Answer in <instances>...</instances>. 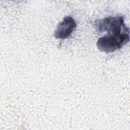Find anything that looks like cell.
I'll use <instances>...</instances> for the list:
<instances>
[{
	"instance_id": "1",
	"label": "cell",
	"mask_w": 130,
	"mask_h": 130,
	"mask_svg": "<svg viewBox=\"0 0 130 130\" xmlns=\"http://www.w3.org/2000/svg\"><path fill=\"white\" fill-rule=\"evenodd\" d=\"M94 27L99 32H107L108 34H119L129 32V29L124 22L122 16H110L98 19L94 23Z\"/></svg>"
},
{
	"instance_id": "2",
	"label": "cell",
	"mask_w": 130,
	"mask_h": 130,
	"mask_svg": "<svg viewBox=\"0 0 130 130\" xmlns=\"http://www.w3.org/2000/svg\"><path fill=\"white\" fill-rule=\"evenodd\" d=\"M129 41V32L119 34H107L100 38L96 46L101 51L113 52L123 47Z\"/></svg>"
},
{
	"instance_id": "3",
	"label": "cell",
	"mask_w": 130,
	"mask_h": 130,
	"mask_svg": "<svg viewBox=\"0 0 130 130\" xmlns=\"http://www.w3.org/2000/svg\"><path fill=\"white\" fill-rule=\"evenodd\" d=\"M76 27L77 24L75 20L71 16H66L62 21L57 25L54 37L56 39H67L71 36Z\"/></svg>"
}]
</instances>
